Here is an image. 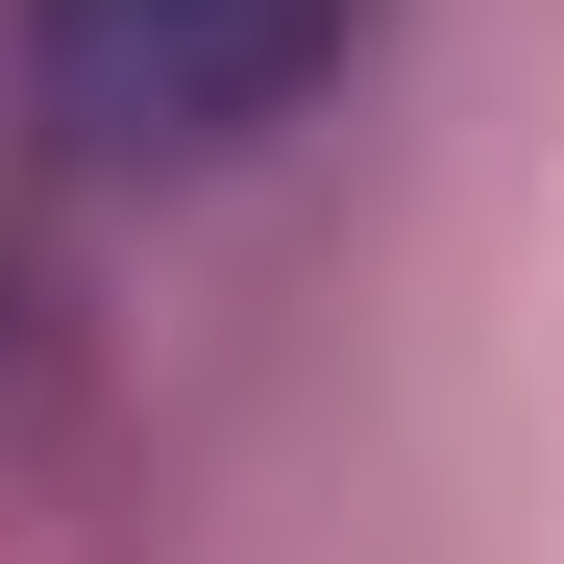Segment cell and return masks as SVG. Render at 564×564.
Wrapping results in <instances>:
<instances>
[{"instance_id":"cell-1","label":"cell","mask_w":564,"mask_h":564,"mask_svg":"<svg viewBox=\"0 0 564 564\" xmlns=\"http://www.w3.org/2000/svg\"><path fill=\"white\" fill-rule=\"evenodd\" d=\"M368 0H25V99L74 148H246L344 74Z\"/></svg>"}]
</instances>
